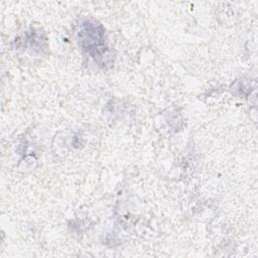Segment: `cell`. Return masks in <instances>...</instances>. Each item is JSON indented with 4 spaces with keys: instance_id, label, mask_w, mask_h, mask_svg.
Segmentation results:
<instances>
[{
    "instance_id": "1",
    "label": "cell",
    "mask_w": 258,
    "mask_h": 258,
    "mask_svg": "<svg viewBox=\"0 0 258 258\" xmlns=\"http://www.w3.org/2000/svg\"><path fill=\"white\" fill-rule=\"evenodd\" d=\"M80 46L96 62L106 66L111 59L104 38V30L100 24L93 21L84 22L78 31Z\"/></svg>"
}]
</instances>
